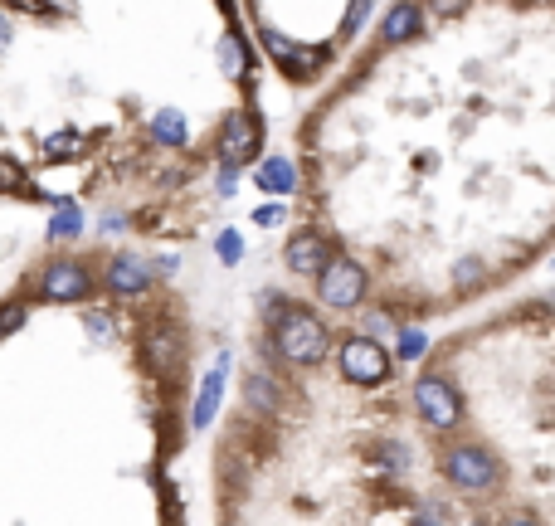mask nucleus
I'll return each mask as SVG.
<instances>
[{
	"instance_id": "3",
	"label": "nucleus",
	"mask_w": 555,
	"mask_h": 526,
	"mask_svg": "<svg viewBox=\"0 0 555 526\" xmlns=\"http://www.w3.org/2000/svg\"><path fill=\"white\" fill-rule=\"evenodd\" d=\"M409 414L444 522H555V298L419 351Z\"/></svg>"
},
{
	"instance_id": "2",
	"label": "nucleus",
	"mask_w": 555,
	"mask_h": 526,
	"mask_svg": "<svg viewBox=\"0 0 555 526\" xmlns=\"http://www.w3.org/2000/svg\"><path fill=\"white\" fill-rule=\"evenodd\" d=\"M210 492L220 522H444L400 351L322 302L263 293Z\"/></svg>"
},
{
	"instance_id": "1",
	"label": "nucleus",
	"mask_w": 555,
	"mask_h": 526,
	"mask_svg": "<svg viewBox=\"0 0 555 526\" xmlns=\"http://www.w3.org/2000/svg\"><path fill=\"white\" fill-rule=\"evenodd\" d=\"M288 161V273L395 327L507 293L555 249V0H395Z\"/></svg>"
}]
</instances>
